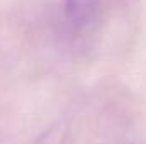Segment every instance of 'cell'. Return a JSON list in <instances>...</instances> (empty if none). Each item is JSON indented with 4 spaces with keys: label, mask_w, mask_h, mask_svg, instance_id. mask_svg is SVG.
I'll return each mask as SVG.
<instances>
[{
    "label": "cell",
    "mask_w": 146,
    "mask_h": 144,
    "mask_svg": "<svg viewBox=\"0 0 146 144\" xmlns=\"http://www.w3.org/2000/svg\"><path fill=\"white\" fill-rule=\"evenodd\" d=\"M66 137H68V124L66 120H58L51 124L48 129H44L33 144H66Z\"/></svg>",
    "instance_id": "7a4b0ae2"
},
{
    "label": "cell",
    "mask_w": 146,
    "mask_h": 144,
    "mask_svg": "<svg viewBox=\"0 0 146 144\" xmlns=\"http://www.w3.org/2000/svg\"><path fill=\"white\" fill-rule=\"evenodd\" d=\"M100 0H63L65 20L73 31H82L94 19Z\"/></svg>",
    "instance_id": "6da1fadb"
}]
</instances>
